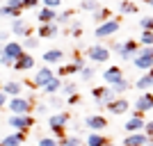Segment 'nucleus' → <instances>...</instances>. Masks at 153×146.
I'll list each match as a JSON object with an SVG mask.
<instances>
[{
	"mask_svg": "<svg viewBox=\"0 0 153 146\" xmlns=\"http://www.w3.org/2000/svg\"><path fill=\"white\" fill-rule=\"evenodd\" d=\"M69 119H71L69 112H55V114L48 116V128L53 130V137H55V139L66 137V123H69Z\"/></svg>",
	"mask_w": 153,
	"mask_h": 146,
	"instance_id": "f257e3e1",
	"label": "nucleus"
},
{
	"mask_svg": "<svg viewBox=\"0 0 153 146\" xmlns=\"http://www.w3.org/2000/svg\"><path fill=\"white\" fill-rule=\"evenodd\" d=\"M133 64L140 71H151L153 69V46H142L137 50V55H135Z\"/></svg>",
	"mask_w": 153,
	"mask_h": 146,
	"instance_id": "f03ea898",
	"label": "nucleus"
},
{
	"mask_svg": "<svg viewBox=\"0 0 153 146\" xmlns=\"http://www.w3.org/2000/svg\"><path fill=\"white\" fill-rule=\"evenodd\" d=\"M91 98L96 101V105L98 107H108V103H112L117 98V94H114V89L112 87H96V89H91Z\"/></svg>",
	"mask_w": 153,
	"mask_h": 146,
	"instance_id": "7ed1b4c3",
	"label": "nucleus"
},
{
	"mask_svg": "<svg viewBox=\"0 0 153 146\" xmlns=\"http://www.w3.org/2000/svg\"><path fill=\"white\" fill-rule=\"evenodd\" d=\"M7 107H9L12 114H30L32 112V103L27 101L25 96H14V98L7 101Z\"/></svg>",
	"mask_w": 153,
	"mask_h": 146,
	"instance_id": "20e7f679",
	"label": "nucleus"
},
{
	"mask_svg": "<svg viewBox=\"0 0 153 146\" xmlns=\"http://www.w3.org/2000/svg\"><path fill=\"white\" fill-rule=\"evenodd\" d=\"M7 123H9L14 130H25L27 133V130L34 126V116L32 114H9Z\"/></svg>",
	"mask_w": 153,
	"mask_h": 146,
	"instance_id": "39448f33",
	"label": "nucleus"
},
{
	"mask_svg": "<svg viewBox=\"0 0 153 146\" xmlns=\"http://www.w3.org/2000/svg\"><path fill=\"white\" fill-rule=\"evenodd\" d=\"M85 57H89V62H94V64H103V62L110 59V48H105V46H101V44H94V46L87 48V55H85Z\"/></svg>",
	"mask_w": 153,
	"mask_h": 146,
	"instance_id": "423d86ee",
	"label": "nucleus"
},
{
	"mask_svg": "<svg viewBox=\"0 0 153 146\" xmlns=\"http://www.w3.org/2000/svg\"><path fill=\"white\" fill-rule=\"evenodd\" d=\"M137 50H140V44L135 41V39H126V41H121V48H119V57L123 59V62H133L135 55H137Z\"/></svg>",
	"mask_w": 153,
	"mask_h": 146,
	"instance_id": "0eeeda50",
	"label": "nucleus"
},
{
	"mask_svg": "<svg viewBox=\"0 0 153 146\" xmlns=\"http://www.w3.org/2000/svg\"><path fill=\"white\" fill-rule=\"evenodd\" d=\"M119 27H121L119 21L110 19V21H105V23H101V25L96 27V37H98V39H108V37H112V34H117Z\"/></svg>",
	"mask_w": 153,
	"mask_h": 146,
	"instance_id": "6e6552de",
	"label": "nucleus"
},
{
	"mask_svg": "<svg viewBox=\"0 0 153 146\" xmlns=\"http://www.w3.org/2000/svg\"><path fill=\"white\" fill-rule=\"evenodd\" d=\"M23 46H21V41H7V44H2V48H0V55H7V57H12L14 62L23 55Z\"/></svg>",
	"mask_w": 153,
	"mask_h": 146,
	"instance_id": "1a4fd4ad",
	"label": "nucleus"
},
{
	"mask_svg": "<svg viewBox=\"0 0 153 146\" xmlns=\"http://www.w3.org/2000/svg\"><path fill=\"white\" fill-rule=\"evenodd\" d=\"M123 78H126V76H123V71L119 69V66H108L105 73H103V80H105L108 87H114L117 82H121Z\"/></svg>",
	"mask_w": 153,
	"mask_h": 146,
	"instance_id": "9d476101",
	"label": "nucleus"
},
{
	"mask_svg": "<svg viewBox=\"0 0 153 146\" xmlns=\"http://www.w3.org/2000/svg\"><path fill=\"white\" fill-rule=\"evenodd\" d=\"M85 126L89 128L91 133H101V130H105L108 128V119L101 114H89L87 119H85Z\"/></svg>",
	"mask_w": 153,
	"mask_h": 146,
	"instance_id": "9b49d317",
	"label": "nucleus"
},
{
	"mask_svg": "<svg viewBox=\"0 0 153 146\" xmlns=\"http://www.w3.org/2000/svg\"><path fill=\"white\" fill-rule=\"evenodd\" d=\"M135 110L137 112H151L153 110V94H149V91H142L140 96H137V101H135Z\"/></svg>",
	"mask_w": 153,
	"mask_h": 146,
	"instance_id": "f8f14e48",
	"label": "nucleus"
},
{
	"mask_svg": "<svg viewBox=\"0 0 153 146\" xmlns=\"http://www.w3.org/2000/svg\"><path fill=\"white\" fill-rule=\"evenodd\" d=\"M51 80H53V69H51V66H41V69L34 73V80H32V82H34V89H37V87L44 89L46 82H51Z\"/></svg>",
	"mask_w": 153,
	"mask_h": 146,
	"instance_id": "ddd939ff",
	"label": "nucleus"
},
{
	"mask_svg": "<svg viewBox=\"0 0 153 146\" xmlns=\"http://www.w3.org/2000/svg\"><path fill=\"white\" fill-rule=\"evenodd\" d=\"M128 107H130V103H128V98H121V96H117L112 103H108V112L110 114H123V112H128Z\"/></svg>",
	"mask_w": 153,
	"mask_h": 146,
	"instance_id": "4468645a",
	"label": "nucleus"
},
{
	"mask_svg": "<svg viewBox=\"0 0 153 146\" xmlns=\"http://www.w3.org/2000/svg\"><path fill=\"white\" fill-rule=\"evenodd\" d=\"M25 137H27V133H25V130H16V133L7 135V137H2L0 146H23Z\"/></svg>",
	"mask_w": 153,
	"mask_h": 146,
	"instance_id": "2eb2a0df",
	"label": "nucleus"
},
{
	"mask_svg": "<svg viewBox=\"0 0 153 146\" xmlns=\"http://www.w3.org/2000/svg\"><path fill=\"white\" fill-rule=\"evenodd\" d=\"M14 71H30V69H34V55H30V53H23L16 62H14V66H12Z\"/></svg>",
	"mask_w": 153,
	"mask_h": 146,
	"instance_id": "dca6fc26",
	"label": "nucleus"
},
{
	"mask_svg": "<svg viewBox=\"0 0 153 146\" xmlns=\"http://www.w3.org/2000/svg\"><path fill=\"white\" fill-rule=\"evenodd\" d=\"M146 144H149V137L144 133H130L123 137L121 146H146Z\"/></svg>",
	"mask_w": 153,
	"mask_h": 146,
	"instance_id": "f3484780",
	"label": "nucleus"
},
{
	"mask_svg": "<svg viewBox=\"0 0 153 146\" xmlns=\"http://www.w3.org/2000/svg\"><path fill=\"white\" fill-rule=\"evenodd\" d=\"M37 21H39V25H44V23H55V21H57V9L41 7L37 12Z\"/></svg>",
	"mask_w": 153,
	"mask_h": 146,
	"instance_id": "a211bd4d",
	"label": "nucleus"
},
{
	"mask_svg": "<svg viewBox=\"0 0 153 146\" xmlns=\"http://www.w3.org/2000/svg\"><path fill=\"white\" fill-rule=\"evenodd\" d=\"M144 123H146L144 116H130V119L126 121L123 130H126L128 135H130V133H142V130H144Z\"/></svg>",
	"mask_w": 153,
	"mask_h": 146,
	"instance_id": "6ab92c4d",
	"label": "nucleus"
},
{
	"mask_svg": "<svg viewBox=\"0 0 153 146\" xmlns=\"http://www.w3.org/2000/svg\"><path fill=\"white\" fill-rule=\"evenodd\" d=\"M2 91H5L9 98L21 96V94H23V82H19V80H7V82L2 84Z\"/></svg>",
	"mask_w": 153,
	"mask_h": 146,
	"instance_id": "aec40b11",
	"label": "nucleus"
},
{
	"mask_svg": "<svg viewBox=\"0 0 153 146\" xmlns=\"http://www.w3.org/2000/svg\"><path fill=\"white\" fill-rule=\"evenodd\" d=\"M41 59H44L46 66H51V64H59L64 59V53L59 50V48H51V50L44 53V57H41Z\"/></svg>",
	"mask_w": 153,
	"mask_h": 146,
	"instance_id": "412c9836",
	"label": "nucleus"
},
{
	"mask_svg": "<svg viewBox=\"0 0 153 146\" xmlns=\"http://www.w3.org/2000/svg\"><path fill=\"white\" fill-rule=\"evenodd\" d=\"M59 32V27H57V23H44V25H39V30H37V34L41 39H53L55 34Z\"/></svg>",
	"mask_w": 153,
	"mask_h": 146,
	"instance_id": "4be33fe9",
	"label": "nucleus"
},
{
	"mask_svg": "<svg viewBox=\"0 0 153 146\" xmlns=\"http://www.w3.org/2000/svg\"><path fill=\"white\" fill-rule=\"evenodd\" d=\"M12 32L16 34V37H30V34H32L30 27L25 25V21H23V19H14L12 21Z\"/></svg>",
	"mask_w": 153,
	"mask_h": 146,
	"instance_id": "5701e85b",
	"label": "nucleus"
},
{
	"mask_svg": "<svg viewBox=\"0 0 153 146\" xmlns=\"http://www.w3.org/2000/svg\"><path fill=\"white\" fill-rule=\"evenodd\" d=\"M108 137L101 133H89V137H87V146H108Z\"/></svg>",
	"mask_w": 153,
	"mask_h": 146,
	"instance_id": "b1692460",
	"label": "nucleus"
},
{
	"mask_svg": "<svg viewBox=\"0 0 153 146\" xmlns=\"http://www.w3.org/2000/svg\"><path fill=\"white\" fill-rule=\"evenodd\" d=\"M59 89H62V80H59V76H53V80H51V82H46L44 91H46L48 96H53V94H57Z\"/></svg>",
	"mask_w": 153,
	"mask_h": 146,
	"instance_id": "393cba45",
	"label": "nucleus"
},
{
	"mask_svg": "<svg viewBox=\"0 0 153 146\" xmlns=\"http://www.w3.org/2000/svg\"><path fill=\"white\" fill-rule=\"evenodd\" d=\"M135 87L140 89V91H149V89L153 87V76L149 73V76H142V78H137V82H135Z\"/></svg>",
	"mask_w": 153,
	"mask_h": 146,
	"instance_id": "a878e982",
	"label": "nucleus"
},
{
	"mask_svg": "<svg viewBox=\"0 0 153 146\" xmlns=\"http://www.w3.org/2000/svg\"><path fill=\"white\" fill-rule=\"evenodd\" d=\"M110 19H112V12H110V9H105V7H98V9L94 12V21L98 23V25H101V23H105V21H110Z\"/></svg>",
	"mask_w": 153,
	"mask_h": 146,
	"instance_id": "bb28decb",
	"label": "nucleus"
},
{
	"mask_svg": "<svg viewBox=\"0 0 153 146\" xmlns=\"http://www.w3.org/2000/svg\"><path fill=\"white\" fill-rule=\"evenodd\" d=\"M73 73H80V69H78L73 62H71V64H64V66H59V71H57V76H73Z\"/></svg>",
	"mask_w": 153,
	"mask_h": 146,
	"instance_id": "cd10ccee",
	"label": "nucleus"
},
{
	"mask_svg": "<svg viewBox=\"0 0 153 146\" xmlns=\"http://www.w3.org/2000/svg\"><path fill=\"white\" fill-rule=\"evenodd\" d=\"M94 76H96V69L91 66V64H87V66H82V69H80V78H82L85 82H89Z\"/></svg>",
	"mask_w": 153,
	"mask_h": 146,
	"instance_id": "c85d7f7f",
	"label": "nucleus"
},
{
	"mask_svg": "<svg viewBox=\"0 0 153 146\" xmlns=\"http://www.w3.org/2000/svg\"><path fill=\"white\" fill-rule=\"evenodd\" d=\"M21 46H23V50L25 53H30V50H34L39 46V39H34V37H25L23 41H21Z\"/></svg>",
	"mask_w": 153,
	"mask_h": 146,
	"instance_id": "c756f323",
	"label": "nucleus"
},
{
	"mask_svg": "<svg viewBox=\"0 0 153 146\" xmlns=\"http://www.w3.org/2000/svg\"><path fill=\"white\" fill-rule=\"evenodd\" d=\"M98 0H82V2H80V9H82V12H91L94 14L96 9H98Z\"/></svg>",
	"mask_w": 153,
	"mask_h": 146,
	"instance_id": "7c9ffc66",
	"label": "nucleus"
},
{
	"mask_svg": "<svg viewBox=\"0 0 153 146\" xmlns=\"http://www.w3.org/2000/svg\"><path fill=\"white\" fill-rule=\"evenodd\" d=\"M119 12H121V14H135V12H137V5L130 2V0H123L121 5H119Z\"/></svg>",
	"mask_w": 153,
	"mask_h": 146,
	"instance_id": "2f4dec72",
	"label": "nucleus"
},
{
	"mask_svg": "<svg viewBox=\"0 0 153 146\" xmlns=\"http://www.w3.org/2000/svg\"><path fill=\"white\" fill-rule=\"evenodd\" d=\"M140 27H142V32H153V16H142Z\"/></svg>",
	"mask_w": 153,
	"mask_h": 146,
	"instance_id": "473e14b6",
	"label": "nucleus"
},
{
	"mask_svg": "<svg viewBox=\"0 0 153 146\" xmlns=\"http://www.w3.org/2000/svg\"><path fill=\"white\" fill-rule=\"evenodd\" d=\"M71 19H73V12H71V9H66V12L57 14V21H55V23H62V25H66V23H71Z\"/></svg>",
	"mask_w": 153,
	"mask_h": 146,
	"instance_id": "72a5a7b5",
	"label": "nucleus"
},
{
	"mask_svg": "<svg viewBox=\"0 0 153 146\" xmlns=\"http://www.w3.org/2000/svg\"><path fill=\"white\" fill-rule=\"evenodd\" d=\"M59 91L71 96V94H78V87H76V82H62V89H59Z\"/></svg>",
	"mask_w": 153,
	"mask_h": 146,
	"instance_id": "f704fd0d",
	"label": "nucleus"
},
{
	"mask_svg": "<svg viewBox=\"0 0 153 146\" xmlns=\"http://www.w3.org/2000/svg\"><path fill=\"white\" fill-rule=\"evenodd\" d=\"M137 44L140 46H153V32H142Z\"/></svg>",
	"mask_w": 153,
	"mask_h": 146,
	"instance_id": "c9c22d12",
	"label": "nucleus"
},
{
	"mask_svg": "<svg viewBox=\"0 0 153 146\" xmlns=\"http://www.w3.org/2000/svg\"><path fill=\"white\" fill-rule=\"evenodd\" d=\"M112 89H114V94H123V91H128V89H130V82H128L126 78H123L121 82H117Z\"/></svg>",
	"mask_w": 153,
	"mask_h": 146,
	"instance_id": "e433bc0d",
	"label": "nucleus"
},
{
	"mask_svg": "<svg viewBox=\"0 0 153 146\" xmlns=\"http://www.w3.org/2000/svg\"><path fill=\"white\" fill-rule=\"evenodd\" d=\"M71 34H73L76 39L82 34V23H80V21H71Z\"/></svg>",
	"mask_w": 153,
	"mask_h": 146,
	"instance_id": "4c0bfd02",
	"label": "nucleus"
},
{
	"mask_svg": "<svg viewBox=\"0 0 153 146\" xmlns=\"http://www.w3.org/2000/svg\"><path fill=\"white\" fill-rule=\"evenodd\" d=\"M59 146H80V139H78V137H62V139H59Z\"/></svg>",
	"mask_w": 153,
	"mask_h": 146,
	"instance_id": "58836bf2",
	"label": "nucleus"
},
{
	"mask_svg": "<svg viewBox=\"0 0 153 146\" xmlns=\"http://www.w3.org/2000/svg\"><path fill=\"white\" fill-rule=\"evenodd\" d=\"M39 146H59V139H55V137H41Z\"/></svg>",
	"mask_w": 153,
	"mask_h": 146,
	"instance_id": "ea45409f",
	"label": "nucleus"
},
{
	"mask_svg": "<svg viewBox=\"0 0 153 146\" xmlns=\"http://www.w3.org/2000/svg\"><path fill=\"white\" fill-rule=\"evenodd\" d=\"M62 2H64V0H41V5H44V7H51V9H57Z\"/></svg>",
	"mask_w": 153,
	"mask_h": 146,
	"instance_id": "a19ab883",
	"label": "nucleus"
},
{
	"mask_svg": "<svg viewBox=\"0 0 153 146\" xmlns=\"http://www.w3.org/2000/svg\"><path fill=\"white\" fill-rule=\"evenodd\" d=\"M2 5L12 7V9H23V0H7V2H2Z\"/></svg>",
	"mask_w": 153,
	"mask_h": 146,
	"instance_id": "79ce46f5",
	"label": "nucleus"
},
{
	"mask_svg": "<svg viewBox=\"0 0 153 146\" xmlns=\"http://www.w3.org/2000/svg\"><path fill=\"white\" fill-rule=\"evenodd\" d=\"M144 135H146L149 139H153V121H146V123H144Z\"/></svg>",
	"mask_w": 153,
	"mask_h": 146,
	"instance_id": "37998d69",
	"label": "nucleus"
},
{
	"mask_svg": "<svg viewBox=\"0 0 153 146\" xmlns=\"http://www.w3.org/2000/svg\"><path fill=\"white\" fill-rule=\"evenodd\" d=\"M41 0H23V9H37V5Z\"/></svg>",
	"mask_w": 153,
	"mask_h": 146,
	"instance_id": "c03bdc74",
	"label": "nucleus"
},
{
	"mask_svg": "<svg viewBox=\"0 0 153 146\" xmlns=\"http://www.w3.org/2000/svg\"><path fill=\"white\" fill-rule=\"evenodd\" d=\"M34 112H37V114H41V116H46V114H48V105H44V103H39L37 107H34Z\"/></svg>",
	"mask_w": 153,
	"mask_h": 146,
	"instance_id": "a18cd8bd",
	"label": "nucleus"
},
{
	"mask_svg": "<svg viewBox=\"0 0 153 146\" xmlns=\"http://www.w3.org/2000/svg\"><path fill=\"white\" fill-rule=\"evenodd\" d=\"M66 103H69V105H78V103H80V94H71V96H66Z\"/></svg>",
	"mask_w": 153,
	"mask_h": 146,
	"instance_id": "49530a36",
	"label": "nucleus"
},
{
	"mask_svg": "<svg viewBox=\"0 0 153 146\" xmlns=\"http://www.w3.org/2000/svg\"><path fill=\"white\" fill-rule=\"evenodd\" d=\"M0 64H2V66H14V59L7 57V55H0Z\"/></svg>",
	"mask_w": 153,
	"mask_h": 146,
	"instance_id": "de8ad7c7",
	"label": "nucleus"
},
{
	"mask_svg": "<svg viewBox=\"0 0 153 146\" xmlns=\"http://www.w3.org/2000/svg\"><path fill=\"white\" fill-rule=\"evenodd\" d=\"M51 105H55V107H62V98L53 94V96H51Z\"/></svg>",
	"mask_w": 153,
	"mask_h": 146,
	"instance_id": "09e8293b",
	"label": "nucleus"
},
{
	"mask_svg": "<svg viewBox=\"0 0 153 146\" xmlns=\"http://www.w3.org/2000/svg\"><path fill=\"white\" fill-rule=\"evenodd\" d=\"M7 101H9V96H7L5 91H0V107H5V105H7Z\"/></svg>",
	"mask_w": 153,
	"mask_h": 146,
	"instance_id": "8fccbe9b",
	"label": "nucleus"
},
{
	"mask_svg": "<svg viewBox=\"0 0 153 146\" xmlns=\"http://www.w3.org/2000/svg\"><path fill=\"white\" fill-rule=\"evenodd\" d=\"M114 53H119V48H121V41H112V46H110Z\"/></svg>",
	"mask_w": 153,
	"mask_h": 146,
	"instance_id": "3c124183",
	"label": "nucleus"
},
{
	"mask_svg": "<svg viewBox=\"0 0 153 146\" xmlns=\"http://www.w3.org/2000/svg\"><path fill=\"white\" fill-rule=\"evenodd\" d=\"M2 44H7V32L0 30V46H2Z\"/></svg>",
	"mask_w": 153,
	"mask_h": 146,
	"instance_id": "603ef678",
	"label": "nucleus"
},
{
	"mask_svg": "<svg viewBox=\"0 0 153 146\" xmlns=\"http://www.w3.org/2000/svg\"><path fill=\"white\" fill-rule=\"evenodd\" d=\"M142 2H146V5H151V7H153V0H142Z\"/></svg>",
	"mask_w": 153,
	"mask_h": 146,
	"instance_id": "864d4df0",
	"label": "nucleus"
},
{
	"mask_svg": "<svg viewBox=\"0 0 153 146\" xmlns=\"http://www.w3.org/2000/svg\"><path fill=\"white\" fill-rule=\"evenodd\" d=\"M146 146H153V139H149V144H146Z\"/></svg>",
	"mask_w": 153,
	"mask_h": 146,
	"instance_id": "5fc2aeb1",
	"label": "nucleus"
},
{
	"mask_svg": "<svg viewBox=\"0 0 153 146\" xmlns=\"http://www.w3.org/2000/svg\"><path fill=\"white\" fill-rule=\"evenodd\" d=\"M149 73H151V76H153V69H151V71H149Z\"/></svg>",
	"mask_w": 153,
	"mask_h": 146,
	"instance_id": "6e6d98bb",
	"label": "nucleus"
},
{
	"mask_svg": "<svg viewBox=\"0 0 153 146\" xmlns=\"http://www.w3.org/2000/svg\"><path fill=\"white\" fill-rule=\"evenodd\" d=\"M108 146H112V144H108Z\"/></svg>",
	"mask_w": 153,
	"mask_h": 146,
	"instance_id": "4d7b16f0",
	"label": "nucleus"
},
{
	"mask_svg": "<svg viewBox=\"0 0 153 146\" xmlns=\"http://www.w3.org/2000/svg\"><path fill=\"white\" fill-rule=\"evenodd\" d=\"M0 5H2V2H0Z\"/></svg>",
	"mask_w": 153,
	"mask_h": 146,
	"instance_id": "13d9d810",
	"label": "nucleus"
}]
</instances>
